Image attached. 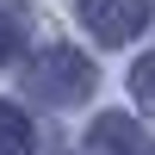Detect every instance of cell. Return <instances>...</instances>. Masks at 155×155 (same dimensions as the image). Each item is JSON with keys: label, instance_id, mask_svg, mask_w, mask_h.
<instances>
[{"label": "cell", "instance_id": "6da1fadb", "mask_svg": "<svg viewBox=\"0 0 155 155\" xmlns=\"http://www.w3.org/2000/svg\"><path fill=\"white\" fill-rule=\"evenodd\" d=\"M93 87H99L93 62L74 56V50H62V44L37 50L31 68H25V93H31V99H50V106H74V99H87Z\"/></svg>", "mask_w": 155, "mask_h": 155}, {"label": "cell", "instance_id": "52a82bcc", "mask_svg": "<svg viewBox=\"0 0 155 155\" xmlns=\"http://www.w3.org/2000/svg\"><path fill=\"white\" fill-rule=\"evenodd\" d=\"M143 155H155V149H143Z\"/></svg>", "mask_w": 155, "mask_h": 155}, {"label": "cell", "instance_id": "277c9868", "mask_svg": "<svg viewBox=\"0 0 155 155\" xmlns=\"http://www.w3.org/2000/svg\"><path fill=\"white\" fill-rule=\"evenodd\" d=\"M31 149H37V130L25 118V106L0 99V155H31Z\"/></svg>", "mask_w": 155, "mask_h": 155}, {"label": "cell", "instance_id": "3957f363", "mask_svg": "<svg viewBox=\"0 0 155 155\" xmlns=\"http://www.w3.org/2000/svg\"><path fill=\"white\" fill-rule=\"evenodd\" d=\"M87 155H143V130H137L124 112H106V118L87 130Z\"/></svg>", "mask_w": 155, "mask_h": 155}, {"label": "cell", "instance_id": "7a4b0ae2", "mask_svg": "<svg viewBox=\"0 0 155 155\" xmlns=\"http://www.w3.org/2000/svg\"><path fill=\"white\" fill-rule=\"evenodd\" d=\"M81 19L99 44H130L149 25V0H81Z\"/></svg>", "mask_w": 155, "mask_h": 155}, {"label": "cell", "instance_id": "8992f818", "mask_svg": "<svg viewBox=\"0 0 155 155\" xmlns=\"http://www.w3.org/2000/svg\"><path fill=\"white\" fill-rule=\"evenodd\" d=\"M6 56H19V12L0 0V68H6Z\"/></svg>", "mask_w": 155, "mask_h": 155}, {"label": "cell", "instance_id": "5b68a950", "mask_svg": "<svg viewBox=\"0 0 155 155\" xmlns=\"http://www.w3.org/2000/svg\"><path fill=\"white\" fill-rule=\"evenodd\" d=\"M130 93H137V106H143V112H155V50L130 68Z\"/></svg>", "mask_w": 155, "mask_h": 155}]
</instances>
